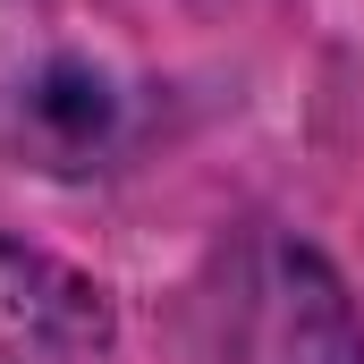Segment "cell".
Masks as SVG:
<instances>
[{
    "label": "cell",
    "instance_id": "obj_1",
    "mask_svg": "<svg viewBox=\"0 0 364 364\" xmlns=\"http://www.w3.org/2000/svg\"><path fill=\"white\" fill-rule=\"evenodd\" d=\"M237 348L246 364H356V314L348 288L305 246H255L237 263Z\"/></svg>",
    "mask_w": 364,
    "mask_h": 364
},
{
    "label": "cell",
    "instance_id": "obj_2",
    "mask_svg": "<svg viewBox=\"0 0 364 364\" xmlns=\"http://www.w3.org/2000/svg\"><path fill=\"white\" fill-rule=\"evenodd\" d=\"M0 364H119V314L77 263L0 237Z\"/></svg>",
    "mask_w": 364,
    "mask_h": 364
},
{
    "label": "cell",
    "instance_id": "obj_3",
    "mask_svg": "<svg viewBox=\"0 0 364 364\" xmlns=\"http://www.w3.org/2000/svg\"><path fill=\"white\" fill-rule=\"evenodd\" d=\"M110 119H119V93L102 85L93 68H60V77L34 85V144L60 170H85L102 153V136H110Z\"/></svg>",
    "mask_w": 364,
    "mask_h": 364
}]
</instances>
